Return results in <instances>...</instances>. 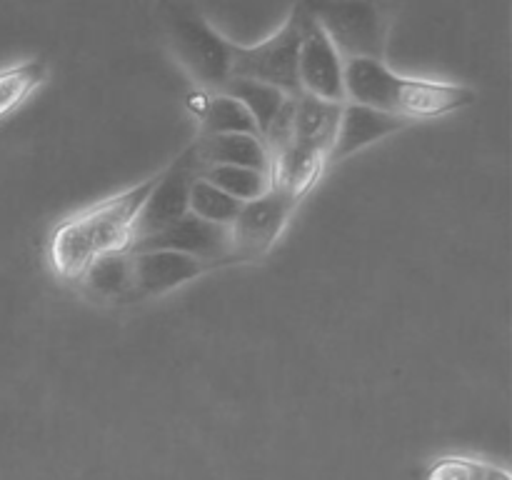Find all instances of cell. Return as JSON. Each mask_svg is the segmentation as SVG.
<instances>
[{"instance_id":"cell-19","label":"cell","mask_w":512,"mask_h":480,"mask_svg":"<svg viewBox=\"0 0 512 480\" xmlns=\"http://www.w3.org/2000/svg\"><path fill=\"white\" fill-rule=\"evenodd\" d=\"M200 178L213 183L223 193L233 195L240 203L260 198L273 188V180L268 173H258L250 168H235V165H205L200 168Z\"/></svg>"},{"instance_id":"cell-9","label":"cell","mask_w":512,"mask_h":480,"mask_svg":"<svg viewBox=\"0 0 512 480\" xmlns=\"http://www.w3.org/2000/svg\"><path fill=\"white\" fill-rule=\"evenodd\" d=\"M130 258H133V300L163 295L215 268L208 260L175 250H138L130 253Z\"/></svg>"},{"instance_id":"cell-6","label":"cell","mask_w":512,"mask_h":480,"mask_svg":"<svg viewBox=\"0 0 512 480\" xmlns=\"http://www.w3.org/2000/svg\"><path fill=\"white\" fill-rule=\"evenodd\" d=\"M298 200L283 190L270 188L260 198L240 205L238 215L228 225L230 263H248L268 253L288 225Z\"/></svg>"},{"instance_id":"cell-14","label":"cell","mask_w":512,"mask_h":480,"mask_svg":"<svg viewBox=\"0 0 512 480\" xmlns=\"http://www.w3.org/2000/svg\"><path fill=\"white\" fill-rule=\"evenodd\" d=\"M75 283L90 300L98 303H130L133 300V258L130 253H113L95 260Z\"/></svg>"},{"instance_id":"cell-17","label":"cell","mask_w":512,"mask_h":480,"mask_svg":"<svg viewBox=\"0 0 512 480\" xmlns=\"http://www.w3.org/2000/svg\"><path fill=\"white\" fill-rule=\"evenodd\" d=\"M220 93L230 95V98H235L238 103L245 105V110L253 115L255 125H258L260 138H263L265 130L270 128V123H273V118L278 115V110L283 108L285 98H288L283 90L273 88V85L255 83V80L245 78H233Z\"/></svg>"},{"instance_id":"cell-10","label":"cell","mask_w":512,"mask_h":480,"mask_svg":"<svg viewBox=\"0 0 512 480\" xmlns=\"http://www.w3.org/2000/svg\"><path fill=\"white\" fill-rule=\"evenodd\" d=\"M470 103H475V90L468 85L398 75L393 100H390V113L403 115L413 123V120L453 113Z\"/></svg>"},{"instance_id":"cell-1","label":"cell","mask_w":512,"mask_h":480,"mask_svg":"<svg viewBox=\"0 0 512 480\" xmlns=\"http://www.w3.org/2000/svg\"><path fill=\"white\" fill-rule=\"evenodd\" d=\"M155 180L158 173L60 220L48 243L53 273L75 283L90 263L105 255L125 253L133 243V225Z\"/></svg>"},{"instance_id":"cell-22","label":"cell","mask_w":512,"mask_h":480,"mask_svg":"<svg viewBox=\"0 0 512 480\" xmlns=\"http://www.w3.org/2000/svg\"><path fill=\"white\" fill-rule=\"evenodd\" d=\"M483 480H510V475L505 473V470H500V468H485V475H483Z\"/></svg>"},{"instance_id":"cell-20","label":"cell","mask_w":512,"mask_h":480,"mask_svg":"<svg viewBox=\"0 0 512 480\" xmlns=\"http://www.w3.org/2000/svg\"><path fill=\"white\" fill-rule=\"evenodd\" d=\"M240 205H243L240 200L223 193V190L215 188L213 183H208V180L203 178L195 180L193 188H190L188 213H193L195 218L200 220H208V223L225 225V228H228L235 220V215H238Z\"/></svg>"},{"instance_id":"cell-13","label":"cell","mask_w":512,"mask_h":480,"mask_svg":"<svg viewBox=\"0 0 512 480\" xmlns=\"http://www.w3.org/2000/svg\"><path fill=\"white\" fill-rule=\"evenodd\" d=\"M340 113H343V103H328L308 93L295 95L293 143L328 155L338 133Z\"/></svg>"},{"instance_id":"cell-21","label":"cell","mask_w":512,"mask_h":480,"mask_svg":"<svg viewBox=\"0 0 512 480\" xmlns=\"http://www.w3.org/2000/svg\"><path fill=\"white\" fill-rule=\"evenodd\" d=\"M488 465L468 458H448L438 463L430 473V480H483Z\"/></svg>"},{"instance_id":"cell-3","label":"cell","mask_w":512,"mask_h":480,"mask_svg":"<svg viewBox=\"0 0 512 480\" xmlns=\"http://www.w3.org/2000/svg\"><path fill=\"white\" fill-rule=\"evenodd\" d=\"M170 43L180 63L200 85L223 90L233 78V40L223 38L203 15L183 13L170 20Z\"/></svg>"},{"instance_id":"cell-12","label":"cell","mask_w":512,"mask_h":480,"mask_svg":"<svg viewBox=\"0 0 512 480\" xmlns=\"http://www.w3.org/2000/svg\"><path fill=\"white\" fill-rule=\"evenodd\" d=\"M195 150L203 168L205 165H235V168H250L268 175L273 170V158L258 135H205L195 140Z\"/></svg>"},{"instance_id":"cell-2","label":"cell","mask_w":512,"mask_h":480,"mask_svg":"<svg viewBox=\"0 0 512 480\" xmlns=\"http://www.w3.org/2000/svg\"><path fill=\"white\" fill-rule=\"evenodd\" d=\"M300 40H303V5H295L278 33L255 45L235 43L233 78L273 85L285 95H300L303 93L298 78Z\"/></svg>"},{"instance_id":"cell-4","label":"cell","mask_w":512,"mask_h":480,"mask_svg":"<svg viewBox=\"0 0 512 480\" xmlns=\"http://www.w3.org/2000/svg\"><path fill=\"white\" fill-rule=\"evenodd\" d=\"M308 8L318 18L320 28L335 45L343 63L355 58L383 60L388 18L380 13V8L368 3H325Z\"/></svg>"},{"instance_id":"cell-18","label":"cell","mask_w":512,"mask_h":480,"mask_svg":"<svg viewBox=\"0 0 512 480\" xmlns=\"http://www.w3.org/2000/svg\"><path fill=\"white\" fill-rule=\"evenodd\" d=\"M228 133H245L258 135V125H255L253 115L245 110L243 103L225 93H215L208 103L203 105L200 113V138L205 135H228Z\"/></svg>"},{"instance_id":"cell-15","label":"cell","mask_w":512,"mask_h":480,"mask_svg":"<svg viewBox=\"0 0 512 480\" xmlns=\"http://www.w3.org/2000/svg\"><path fill=\"white\" fill-rule=\"evenodd\" d=\"M325 168V155L318 150L303 148V145H290L283 153L273 158L270 180L273 188L283 190L290 198L300 200L308 195V190L318 183Z\"/></svg>"},{"instance_id":"cell-11","label":"cell","mask_w":512,"mask_h":480,"mask_svg":"<svg viewBox=\"0 0 512 480\" xmlns=\"http://www.w3.org/2000/svg\"><path fill=\"white\" fill-rule=\"evenodd\" d=\"M405 125H410V120L403 118V115L370 108V105L343 103L338 133H335L333 145L325 155V163H340V160L350 158L358 150L383 140L385 135L398 133Z\"/></svg>"},{"instance_id":"cell-5","label":"cell","mask_w":512,"mask_h":480,"mask_svg":"<svg viewBox=\"0 0 512 480\" xmlns=\"http://www.w3.org/2000/svg\"><path fill=\"white\" fill-rule=\"evenodd\" d=\"M200 160L195 143L188 145L168 168L158 170V180H155L153 190L145 198L143 208H140L138 220L133 225V243L138 240L150 238V235L160 233L168 225H173L175 220H180L183 215H188V198L190 188H193L195 180L200 178Z\"/></svg>"},{"instance_id":"cell-16","label":"cell","mask_w":512,"mask_h":480,"mask_svg":"<svg viewBox=\"0 0 512 480\" xmlns=\"http://www.w3.org/2000/svg\"><path fill=\"white\" fill-rule=\"evenodd\" d=\"M48 78V65L43 60H23V63L0 68V120L20 108Z\"/></svg>"},{"instance_id":"cell-8","label":"cell","mask_w":512,"mask_h":480,"mask_svg":"<svg viewBox=\"0 0 512 480\" xmlns=\"http://www.w3.org/2000/svg\"><path fill=\"white\" fill-rule=\"evenodd\" d=\"M128 250L130 253H138V250H175V253L208 260L218 268V265L230 263V233L225 225L208 223V220H200L193 213H188L165 230H160V233L138 240Z\"/></svg>"},{"instance_id":"cell-7","label":"cell","mask_w":512,"mask_h":480,"mask_svg":"<svg viewBox=\"0 0 512 480\" xmlns=\"http://www.w3.org/2000/svg\"><path fill=\"white\" fill-rule=\"evenodd\" d=\"M343 58L320 28L318 18L303 5V40L298 53L300 90L328 103H345Z\"/></svg>"}]
</instances>
